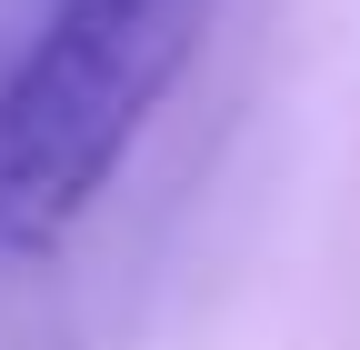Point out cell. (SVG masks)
<instances>
[{
  "mask_svg": "<svg viewBox=\"0 0 360 350\" xmlns=\"http://www.w3.org/2000/svg\"><path fill=\"white\" fill-rule=\"evenodd\" d=\"M210 0H51L0 70V250L51 260L130 170Z\"/></svg>",
  "mask_w": 360,
  "mask_h": 350,
  "instance_id": "obj_1",
  "label": "cell"
}]
</instances>
